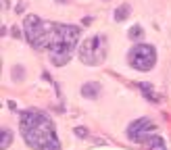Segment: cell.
<instances>
[{
  "label": "cell",
  "mask_w": 171,
  "mask_h": 150,
  "mask_svg": "<svg viewBox=\"0 0 171 150\" xmlns=\"http://www.w3.org/2000/svg\"><path fill=\"white\" fill-rule=\"evenodd\" d=\"M82 94H84L86 98H98V94H100V84H84Z\"/></svg>",
  "instance_id": "8"
},
{
  "label": "cell",
  "mask_w": 171,
  "mask_h": 150,
  "mask_svg": "<svg viewBox=\"0 0 171 150\" xmlns=\"http://www.w3.org/2000/svg\"><path fill=\"white\" fill-rule=\"evenodd\" d=\"M11 140H13V133H11V129H2V133H0V148H8L11 146Z\"/></svg>",
  "instance_id": "10"
},
{
  "label": "cell",
  "mask_w": 171,
  "mask_h": 150,
  "mask_svg": "<svg viewBox=\"0 0 171 150\" xmlns=\"http://www.w3.org/2000/svg\"><path fill=\"white\" fill-rule=\"evenodd\" d=\"M138 90H142L144 96H146L148 100H157V96L152 94V86H150V84H138Z\"/></svg>",
  "instance_id": "11"
},
{
  "label": "cell",
  "mask_w": 171,
  "mask_h": 150,
  "mask_svg": "<svg viewBox=\"0 0 171 150\" xmlns=\"http://www.w3.org/2000/svg\"><path fill=\"white\" fill-rule=\"evenodd\" d=\"M144 144L148 146V150H167V148H165V142H163L159 136H152V133L144 140Z\"/></svg>",
  "instance_id": "7"
},
{
  "label": "cell",
  "mask_w": 171,
  "mask_h": 150,
  "mask_svg": "<svg viewBox=\"0 0 171 150\" xmlns=\"http://www.w3.org/2000/svg\"><path fill=\"white\" fill-rule=\"evenodd\" d=\"M142 35H144V29L140 25H134V27L129 29V38H132V40H142Z\"/></svg>",
  "instance_id": "12"
},
{
  "label": "cell",
  "mask_w": 171,
  "mask_h": 150,
  "mask_svg": "<svg viewBox=\"0 0 171 150\" xmlns=\"http://www.w3.org/2000/svg\"><path fill=\"white\" fill-rule=\"evenodd\" d=\"M75 133H77L79 138H86V136H88V129H86V127H75Z\"/></svg>",
  "instance_id": "13"
},
{
  "label": "cell",
  "mask_w": 171,
  "mask_h": 150,
  "mask_svg": "<svg viewBox=\"0 0 171 150\" xmlns=\"http://www.w3.org/2000/svg\"><path fill=\"white\" fill-rule=\"evenodd\" d=\"M154 131V123L150 119H138V121H134L129 127H127V136H129V140H134V142H142L144 144V140L150 136Z\"/></svg>",
  "instance_id": "6"
},
{
  "label": "cell",
  "mask_w": 171,
  "mask_h": 150,
  "mask_svg": "<svg viewBox=\"0 0 171 150\" xmlns=\"http://www.w3.org/2000/svg\"><path fill=\"white\" fill-rule=\"evenodd\" d=\"M129 13H132L129 4H121V6L115 11V21H125V19L129 17Z\"/></svg>",
  "instance_id": "9"
},
{
  "label": "cell",
  "mask_w": 171,
  "mask_h": 150,
  "mask_svg": "<svg viewBox=\"0 0 171 150\" xmlns=\"http://www.w3.org/2000/svg\"><path fill=\"white\" fill-rule=\"evenodd\" d=\"M58 2H69V0H58Z\"/></svg>",
  "instance_id": "14"
},
{
  "label": "cell",
  "mask_w": 171,
  "mask_h": 150,
  "mask_svg": "<svg viewBox=\"0 0 171 150\" xmlns=\"http://www.w3.org/2000/svg\"><path fill=\"white\" fill-rule=\"evenodd\" d=\"M21 136L27 142V146L36 150L46 148L50 142L58 140L50 117L38 111H25L21 115Z\"/></svg>",
  "instance_id": "1"
},
{
  "label": "cell",
  "mask_w": 171,
  "mask_h": 150,
  "mask_svg": "<svg viewBox=\"0 0 171 150\" xmlns=\"http://www.w3.org/2000/svg\"><path fill=\"white\" fill-rule=\"evenodd\" d=\"M77 42H79V27L54 23L52 33H50V42H48V52H50L52 65H57V67L67 65Z\"/></svg>",
  "instance_id": "2"
},
{
  "label": "cell",
  "mask_w": 171,
  "mask_h": 150,
  "mask_svg": "<svg viewBox=\"0 0 171 150\" xmlns=\"http://www.w3.org/2000/svg\"><path fill=\"white\" fill-rule=\"evenodd\" d=\"M54 23L40 19L38 15H29L23 21V29H25V38L27 42L38 48V50H48V42H50V33H52Z\"/></svg>",
  "instance_id": "3"
},
{
  "label": "cell",
  "mask_w": 171,
  "mask_h": 150,
  "mask_svg": "<svg viewBox=\"0 0 171 150\" xmlns=\"http://www.w3.org/2000/svg\"><path fill=\"white\" fill-rule=\"evenodd\" d=\"M79 59H82V63L92 65V67L100 65L102 60L107 59V40H104V35H92V38H88L84 44L79 46Z\"/></svg>",
  "instance_id": "4"
},
{
  "label": "cell",
  "mask_w": 171,
  "mask_h": 150,
  "mask_svg": "<svg viewBox=\"0 0 171 150\" xmlns=\"http://www.w3.org/2000/svg\"><path fill=\"white\" fill-rule=\"evenodd\" d=\"M127 59H129V65H132L134 69H138V71H148V69H152L154 63H157V50H154L152 46H148V44H136V46L129 50Z\"/></svg>",
  "instance_id": "5"
}]
</instances>
